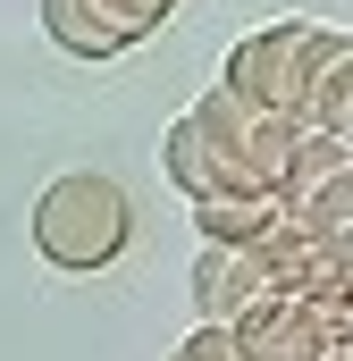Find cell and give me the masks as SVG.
<instances>
[{"label":"cell","mask_w":353,"mask_h":361,"mask_svg":"<svg viewBox=\"0 0 353 361\" xmlns=\"http://www.w3.org/2000/svg\"><path fill=\"white\" fill-rule=\"evenodd\" d=\"M135 235V210H126V185L101 177V169H68L34 193V252L68 277L109 269Z\"/></svg>","instance_id":"obj_1"},{"label":"cell","mask_w":353,"mask_h":361,"mask_svg":"<svg viewBox=\"0 0 353 361\" xmlns=\"http://www.w3.org/2000/svg\"><path fill=\"white\" fill-rule=\"evenodd\" d=\"M337 42H345L337 25L277 17V25H261V34L227 42V59H219V92H236V101L261 109V118H294V126H303V92H311V76L328 68Z\"/></svg>","instance_id":"obj_2"},{"label":"cell","mask_w":353,"mask_h":361,"mask_svg":"<svg viewBox=\"0 0 353 361\" xmlns=\"http://www.w3.org/2000/svg\"><path fill=\"white\" fill-rule=\"evenodd\" d=\"M193 135L219 152V169L236 177V193H261V202H277V185H286V160H294V143H303V126L294 118H261V109H244L236 92H202L193 109Z\"/></svg>","instance_id":"obj_3"},{"label":"cell","mask_w":353,"mask_h":361,"mask_svg":"<svg viewBox=\"0 0 353 361\" xmlns=\"http://www.w3.org/2000/svg\"><path fill=\"white\" fill-rule=\"evenodd\" d=\"M227 336H236L244 361H328L337 353V319L320 302H294V294H261Z\"/></svg>","instance_id":"obj_4"},{"label":"cell","mask_w":353,"mask_h":361,"mask_svg":"<svg viewBox=\"0 0 353 361\" xmlns=\"http://www.w3.org/2000/svg\"><path fill=\"white\" fill-rule=\"evenodd\" d=\"M261 294H269L261 252H227V244H202L193 252V311H202V328H236Z\"/></svg>","instance_id":"obj_5"},{"label":"cell","mask_w":353,"mask_h":361,"mask_svg":"<svg viewBox=\"0 0 353 361\" xmlns=\"http://www.w3.org/2000/svg\"><path fill=\"white\" fill-rule=\"evenodd\" d=\"M160 169H169V185L202 210V202H227L236 193V177L219 169V152L193 135V118H169V135H160Z\"/></svg>","instance_id":"obj_6"},{"label":"cell","mask_w":353,"mask_h":361,"mask_svg":"<svg viewBox=\"0 0 353 361\" xmlns=\"http://www.w3.org/2000/svg\"><path fill=\"white\" fill-rule=\"evenodd\" d=\"M277 210H286V227H294V235H311V244L353 235V152L328 169V177H311L294 202H277Z\"/></svg>","instance_id":"obj_7"},{"label":"cell","mask_w":353,"mask_h":361,"mask_svg":"<svg viewBox=\"0 0 353 361\" xmlns=\"http://www.w3.org/2000/svg\"><path fill=\"white\" fill-rule=\"evenodd\" d=\"M277 202H261V193H227V202H202L193 210V227H202V244H227V252H261L269 235H277Z\"/></svg>","instance_id":"obj_8"},{"label":"cell","mask_w":353,"mask_h":361,"mask_svg":"<svg viewBox=\"0 0 353 361\" xmlns=\"http://www.w3.org/2000/svg\"><path fill=\"white\" fill-rule=\"evenodd\" d=\"M42 34H51L68 59H118V51H126L118 25H109L92 0H42Z\"/></svg>","instance_id":"obj_9"},{"label":"cell","mask_w":353,"mask_h":361,"mask_svg":"<svg viewBox=\"0 0 353 361\" xmlns=\"http://www.w3.org/2000/svg\"><path fill=\"white\" fill-rule=\"evenodd\" d=\"M353 118V34L328 51V68L311 76V92H303V135H337Z\"/></svg>","instance_id":"obj_10"},{"label":"cell","mask_w":353,"mask_h":361,"mask_svg":"<svg viewBox=\"0 0 353 361\" xmlns=\"http://www.w3.org/2000/svg\"><path fill=\"white\" fill-rule=\"evenodd\" d=\"M92 8H101V17L118 25V42L135 51L143 34H160V25H169V8H176V0H92Z\"/></svg>","instance_id":"obj_11"},{"label":"cell","mask_w":353,"mask_h":361,"mask_svg":"<svg viewBox=\"0 0 353 361\" xmlns=\"http://www.w3.org/2000/svg\"><path fill=\"white\" fill-rule=\"evenodd\" d=\"M169 361H244V353H236V336H227V328H193Z\"/></svg>","instance_id":"obj_12"},{"label":"cell","mask_w":353,"mask_h":361,"mask_svg":"<svg viewBox=\"0 0 353 361\" xmlns=\"http://www.w3.org/2000/svg\"><path fill=\"white\" fill-rule=\"evenodd\" d=\"M337 143H345V152H353V118H345V126H337Z\"/></svg>","instance_id":"obj_13"},{"label":"cell","mask_w":353,"mask_h":361,"mask_svg":"<svg viewBox=\"0 0 353 361\" xmlns=\"http://www.w3.org/2000/svg\"><path fill=\"white\" fill-rule=\"evenodd\" d=\"M328 361H353V353H345V345H337V353H328Z\"/></svg>","instance_id":"obj_14"},{"label":"cell","mask_w":353,"mask_h":361,"mask_svg":"<svg viewBox=\"0 0 353 361\" xmlns=\"http://www.w3.org/2000/svg\"><path fill=\"white\" fill-rule=\"evenodd\" d=\"M345 353H353V336H345Z\"/></svg>","instance_id":"obj_15"}]
</instances>
